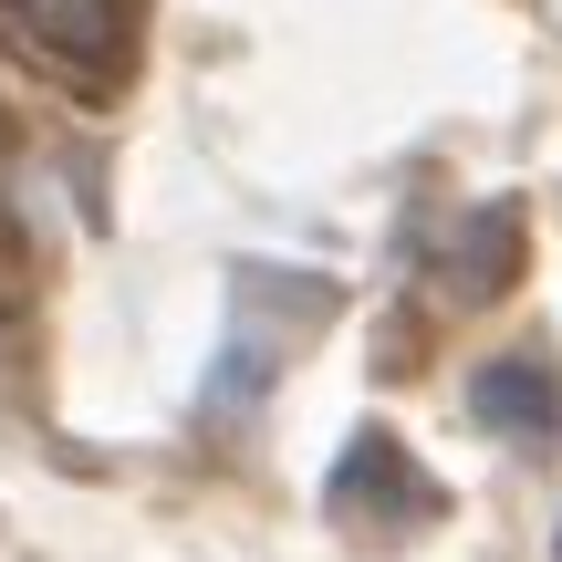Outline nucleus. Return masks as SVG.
<instances>
[{
	"instance_id": "1",
	"label": "nucleus",
	"mask_w": 562,
	"mask_h": 562,
	"mask_svg": "<svg viewBox=\"0 0 562 562\" xmlns=\"http://www.w3.org/2000/svg\"><path fill=\"white\" fill-rule=\"evenodd\" d=\"M0 21L83 83H115L125 53H136V0H0Z\"/></svg>"
},
{
	"instance_id": "2",
	"label": "nucleus",
	"mask_w": 562,
	"mask_h": 562,
	"mask_svg": "<svg viewBox=\"0 0 562 562\" xmlns=\"http://www.w3.org/2000/svg\"><path fill=\"white\" fill-rule=\"evenodd\" d=\"M334 521H355V531H417V521H438V480H427L385 427H355V448L334 459Z\"/></svg>"
},
{
	"instance_id": "3",
	"label": "nucleus",
	"mask_w": 562,
	"mask_h": 562,
	"mask_svg": "<svg viewBox=\"0 0 562 562\" xmlns=\"http://www.w3.org/2000/svg\"><path fill=\"white\" fill-rule=\"evenodd\" d=\"M469 417H480L490 438L552 448L562 438V375H552L542 355H490L480 375H469Z\"/></svg>"
}]
</instances>
